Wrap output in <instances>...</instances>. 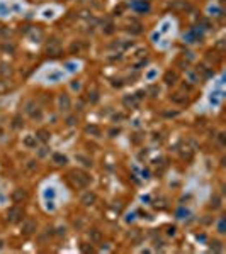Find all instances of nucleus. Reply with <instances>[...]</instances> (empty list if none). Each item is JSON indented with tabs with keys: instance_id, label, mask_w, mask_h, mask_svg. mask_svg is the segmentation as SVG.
<instances>
[{
	"instance_id": "1",
	"label": "nucleus",
	"mask_w": 226,
	"mask_h": 254,
	"mask_svg": "<svg viewBox=\"0 0 226 254\" xmlns=\"http://www.w3.org/2000/svg\"><path fill=\"white\" fill-rule=\"evenodd\" d=\"M41 205L44 207L46 212H55L63 205V202L68 198V193L65 190V187L61 185L56 178L48 180V182L43 183L41 187Z\"/></svg>"
}]
</instances>
